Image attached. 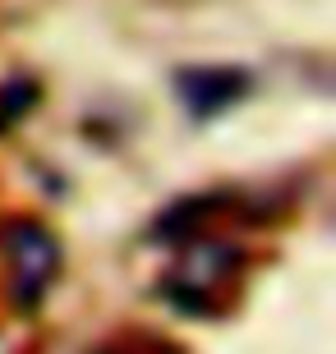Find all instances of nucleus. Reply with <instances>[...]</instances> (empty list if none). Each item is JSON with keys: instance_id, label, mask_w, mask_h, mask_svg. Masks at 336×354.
I'll return each mask as SVG.
<instances>
[{"instance_id": "obj_1", "label": "nucleus", "mask_w": 336, "mask_h": 354, "mask_svg": "<svg viewBox=\"0 0 336 354\" xmlns=\"http://www.w3.org/2000/svg\"><path fill=\"white\" fill-rule=\"evenodd\" d=\"M10 263H14V290H19V299L24 308L46 295L55 276V263H60V253H55V239L46 235V225H14L10 230Z\"/></svg>"}, {"instance_id": "obj_2", "label": "nucleus", "mask_w": 336, "mask_h": 354, "mask_svg": "<svg viewBox=\"0 0 336 354\" xmlns=\"http://www.w3.org/2000/svg\"><path fill=\"white\" fill-rule=\"evenodd\" d=\"M240 88H245V79H240V74H226V69H207V74H189V79H184V102L194 106L198 115H207V111L226 106Z\"/></svg>"}]
</instances>
